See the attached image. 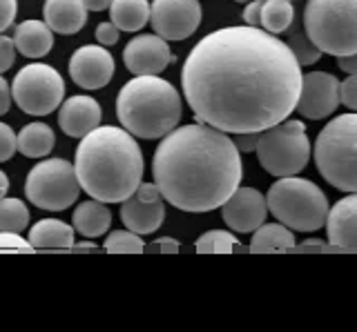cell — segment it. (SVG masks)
<instances>
[{"label":"cell","mask_w":357,"mask_h":332,"mask_svg":"<svg viewBox=\"0 0 357 332\" xmlns=\"http://www.w3.org/2000/svg\"><path fill=\"white\" fill-rule=\"evenodd\" d=\"M301 65L288 42L261 27H223L201 38L181 70L199 123L228 134L264 132L297 107Z\"/></svg>","instance_id":"6da1fadb"},{"label":"cell","mask_w":357,"mask_h":332,"mask_svg":"<svg viewBox=\"0 0 357 332\" xmlns=\"http://www.w3.org/2000/svg\"><path fill=\"white\" fill-rule=\"evenodd\" d=\"M154 183L163 198L183 212H212L237 190L241 152L228 132L206 123L174 127L152 159Z\"/></svg>","instance_id":"7a4b0ae2"},{"label":"cell","mask_w":357,"mask_h":332,"mask_svg":"<svg viewBox=\"0 0 357 332\" xmlns=\"http://www.w3.org/2000/svg\"><path fill=\"white\" fill-rule=\"evenodd\" d=\"M83 192L103 203H123L143 179V152L126 127L103 125L81 139L74 159Z\"/></svg>","instance_id":"3957f363"},{"label":"cell","mask_w":357,"mask_h":332,"mask_svg":"<svg viewBox=\"0 0 357 332\" xmlns=\"http://www.w3.org/2000/svg\"><path fill=\"white\" fill-rule=\"evenodd\" d=\"M116 116L134 136L163 139L181 120V96L159 76H134L116 96Z\"/></svg>","instance_id":"277c9868"},{"label":"cell","mask_w":357,"mask_h":332,"mask_svg":"<svg viewBox=\"0 0 357 332\" xmlns=\"http://www.w3.org/2000/svg\"><path fill=\"white\" fill-rule=\"evenodd\" d=\"M319 174L335 190L357 192V112L335 116L315 141Z\"/></svg>","instance_id":"5b68a950"},{"label":"cell","mask_w":357,"mask_h":332,"mask_svg":"<svg viewBox=\"0 0 357 332\" xmlns=\"http://www.w3.org/2000/svg\"><path fill=\"white\" fill-rule=\"evenodd\" d=\"M268 210L279 223L297 232H317L326 226L331 212L328 198L308 179L284 176L268 190Z\"/></svg>","instance_id":"8992f818"},{"label":"cell","mask_w":357,"mask_h":332,"mask_svg":"<svg viewBox=\"0 0 357 332\" xmlns=\"http://www.w3.org/2000/svg\"><path fill=\"white\" fill-rule=\"evenodd\" d=\"M304 29L324 54H357V0H308Z\"/></svg>","instance_id":"52a82bcc"},{"label":"cell","mask_w":357,"mask_h":332,"mask_svg":"<svg viewBox=\"0 0 357 332\" xmlns=\"http://www.w3.org/2000/svg\"><path fill=\"white\" fill-rule=\"evenodd\" d=\"M310 152V141L301 120H282L264 129L257 143V159L261 168L277 179L299 174L308 165Z\"/></svg>","instance_id":"ba28073f"},{"label":"cell","mask_w":357,"mask_h":332,"mask_svg":"<svg viewBox=\"0 0 357 332\" xmlns=\"http://www.w3.org/2000/svg\"><path fill=\"white\" fill-rule=\"evenodd\" d=\"M81 181L76 168L65 159H45L31 168L25 181V194L33 203L47 212H63L76 203L81 194Z\"/></svg>","instance_id":"9c48e42d"},{"label":"cell","mask_w":357,"mask_h":332,"mask_svg":"<svg viewBox=\"0 0 357 332\" xmlns=\"http://www.w3.org/2000/svg\"><path fill=\"white\" fill-rule=\"evenodd\" d=\"M14 103L29 116H47L56 107H61L65 98L63 76L52 65L29 63L11 83Z\"/></svg>","instance_id":"30bf717a"},{"label":"cell","mask_w":357,"mask_h":332,"mask_svg":"<svg viewBox=\"0 0 357 332\" xmlns=\"http://www.w3.org/2000/svg\"><path fill=\"white\" fill-rule=\"evenodd\" d=\"M199 0H154L152 3V27L165 40H185L201 25Z\"/></svg>","instance_id":"8fae6325"},{"label":"cell","mask_w":357,"mask_h":332,"mask_svg":"<svg viewBox=\"0 0 357 332\" xmlns=\"http://www.w3.org/2000/svg\"><path fill=\"white\" fill-rule=\"evenodd\" d=\"M163 219V194L156 183H141L137 192L128 196L121 205V221L137 235H152L161 228Z\"/></svg>","instance_id":"7c38bea8"},{"label":"cell","mask_w":357,"mask_h":332,"mask_svg":"<svg viewBox=\"0 0 357 332\" xmlns=\"http://www.w3.org/2000/svg\"><path fill=\"white\" fill-rule=\"evenodd\" d=\"M342 83L328 72H310L301 81V94L297 101L299 116H306L310 120H319L331 116L337 105L342 103L340 98Z\"/></svg>","instance_id":"4fadbf2b"},{"label":"cell","mask_w":357,"mask_h":332,"mask_svg":"<svg viewBox=\"0 0 357 332\" xmlns=\"http://www.w3.org/2000/svg\"><path fill=\"white\" fill-rule=\"evenodd\" d=\"M266 214L268 201L255 187H237L228 201L221 205L223 223L239 235H248V232H255L259 226H264Z\"/></svg>","instance_id":"5bb4252c"},{"label":"cell","mask_w":357,"mask_h":332,"mask_svg":"<svg viewBox=\"0 0 357 332\" xmlns=\"http://www.w3.org/2000/svg\"><path fill=\"white\" fill-rule=\"evenodd\" d=\"M172 61L167 40L159 34H141L123 49V63L134 76H159Z\"/></svg>","instance_id":"9a60e30c"},{"label":"cell","mask_w":357,"mask_h":332,"mask_svg":"<svg viewBox=\"0 0 357 332\" xmlns=\"http://www.w3.org/2000/svg\"><path fill=\"white\" fill-rule=\"evenodd\" d=\"M70 76L83 90H100L114 76V58L103 45H83L72 54Z\"/></svg>","instance_id":"2e32d148"},{"label":"cell","mask_w":357,"mask_h":332,"mask_svg":"<svg viewBox=\"0 0 357 332\" xmlns=\"http://www.w3.org/2000/svg\"><path fill=\"white\" fill-rule=\"evenodd\" d=\"M328 243L335 250L357 252V192L340 198L326 219Z\"/></svg>","instance_id":"e0dca14e"},{"label":"cell","mask_w":357,"mask_h":332,"mask_svg":"<svg viewBox=\"0 0 357 332\" xmlns=\"http://www.w3.org/2000/svg\"><path fill=\"white\" fill-rule=\"evenodd\" d=\"M100 105L92 96H72L61 105L59 125L70 139H83L100 125Z\"/></svg>","instance_id":"ac0fdd59"},{"label":"cell","mask_w":357,"mask_h":332,"mask_svg":"<svg viewBox=\"0 0 357 332\" xmlns=\"http://www.w3.org/2000/svg\"><path fill=\"white\" fill-rule=\"evenodd\" d=\"M87 12L83 0H45L43 7L45 23L63 36L78 34L87 23Z\"/></svg>","instance_id":"d6986e66"},{"label":"cell","mask_w":357,"mask_h":332,"mask_svg":"<svg viewBox=\"0 0 357 332\" xmlns=\"http://www.w3.org/2000/svg\"><path fill=\"white\" fill-rule=\"evenodd\" d=\"M16 49L27 58H43L54 47V29L43 20H22L14 34Z\"/></svg>","instance_id":"ffe728a7"},{"label":"cell","mask_w":357,"mask_h":332,"mask_svg":"<svg viewBox=\"0 0 357 332\" xmlns=\"http://www.w3.org/2000/svg\"><path fill=\"white\" fill-rule=\"evenodd\" d=\"M72 223L78 235H83L85 239H98L103 237L112 226V212L107 203L92 198L81 205H76L72 214Z\"/></svg>","instance_id":"44dd1931"},{"label":"cell","mask_w":357,"mask_h":332,"mask_svg":"<svg viewBox=\"0 0 357 332\" xmlns=\"http://www.w3.org/2000/svg\"><path fill=\"white\" fill-rule=\"evenodd\" d=\"M33 250H70L74 248V228L59 219H43L29 230Z\"/></svg>","instance_id":"7402d4cb"},{"label":"cell","mask_w":357,"mask_h":332,"mask_svg":"<svg viewBox=\"0 0 357 332\" xmlns=\"http://www.w3.org/2000/svg\"><path fill=\"white\" fill-rule=\"evenodd\" d=\"M152 5L148 0H114L109 7V20L121 31H139L148 25Z\"/></svg>","instance_id":"603a6c76"},{"label":"cell","mask_w":357,"mask_h":332,"mask_svg":"<svg viewBox=\"0 0 357 332\" xmlns=\"http://www.w3.org/2000/svg\"><path fill=\"white\" fill-rule=\"evenodd\" d=\"M54 145V129L47 123H29L18 132V152L27 159H45Z\"/></svg>","instance_id":"cb8c5ba5"},{"label":"cell","mask_w":357,"mask_h":332,"mask_svg":"<svg viewBox=\"0 0 357 332\" xmlns=\"http://www.w3.org/2000/svg\"><path fill=\"white\" fill-rule=\"evenodd\" d=\"M295 235L284 223H264L255 230L250 241L252 252H277V250H293Z\"/></svg>","instance_id":"d4e9b609"},{"label":"cell","mask_w":357,"mask_h":332,"mask_svg":"<svg viewBox=\"0 0 357 332\" xmlns=\"http://www.w3.org/2000/svg\"><path fill=\"white\" fill-rule=\"evenodd\" d=\"M295 20L293 0H266L261 9V29L271 34H284Z\"/></svg>","instance_id":"484cf974"},{"label":"cell","mask_w":357,"mask_h":332,"mask_svg":"<svg viewBox=\"0 0 357 332\" xmlns=\"http://www.w3.org/2000/svg\"><path fill=\"white\" fill-rule=\"evenodd\" d=\"M29 226V210L20 198H0V232H20Z\"/></svg>","instance_id":"4316f807"},{"label":"cell","mask_w":357,"mask_h":332,"mask_svg":"<svg viewBox=\"0 0 357 332\" xmlns=\"http://www.w3.org/2000/svg\"><path fill=\"white\" fill-rule=\"evenodd\" d=\"M197 250L206 254H230L239 248V241L234 235L226 230H210L206 235H201L197 241Z\"/></svg>","instance_id":"83f0119b"},{"label":"cell","mask_w":357,"mask_h":332,"mask_svg":"<svg viewBox=\"0 0 357 332\" xmlns=\"http://www.w3.org/2000/svg\"><path fill=\"white\" fill-rule=\"evenodd\" d=\"M288 45L290 49H293V54L297 56L299 65H312V63H317L319 56H321V49L308 38L306 34V29L304 27H297L290 31V36H288Z\"/></svg>","instance_id":"f1b7e54d"},{"label":"cell","mask_w":357,"mask_h":332,"mask_svg":"<svg viewBox=\"0 0 357 332\" xmlns=\"http://www.w3.org/2000/svg\"><path fill=\"white\" fill-rule=\"evenodd\" d=\"M105 250L116 252V254H139L145 250V243L141 235L132 230H114L105 239Z\"/></svg>","instance_id":"f546056e"},{"label":"cell","mask_w":357,"mask_h":332,"mask_svg":"<svg viewBox=\"0 0 357 332\" xmlns=\"http://www.w3.org/2000/svg\"><path fill=\"white\" fill-rule=\"evenodd\" d=\"M18 152V134L7 123H0V163L9 161Z\"/></svg>","instance_id":"4dcf8cb0"},{"label":"cell","mask_w":357,"mask_h":332,"mask_svg":"<svg viewBox=\"0 0 357 332\" xmlns=\"http://www.w3.org/2000/svg\"><path fill=\"white\" fill-rule=\"evenodd\" d=\"M33 246L18 232H0V252H31Z\"/></svg>","instance_id":"1f68e13d"},{"label":"cell","mask_w":357,"mask_h":332,"mask_svg":"<svg viewBox=\"0 0 357 332\" xmlns=\"http://www.w3.org/2000/svg\"><path fill=\"white\" fill-rule=\"evenodd\" d=\"M16 42L5 34H0V74H5L16 58Z\"/></svg>","instance_id":"d6a6232c"},{"label":"cell","mask_w":357,"mask_h":332,"mask_svg":"<svg viewBox=\"0 0 357 332\" xmlns=\"http://www.w3.org/2000/svg\"><path fill=\"white\" fill-rule=\"evenodd\" d=\"M340 98L342 103L357 112V74H349V79H346L340 87Z\"/></svg>","instance_id":"836d02e7"},{"label":"cell","mask_w":357,"mask_h":332,"mask_svg":"<svg viewBox=\"0 0 357 332\" xmlns=\"http://www.w3.org/2000/svg\"><path fill=\"white\" fill-rule=\"evenodd\" d=\"M119 36H121V29L112 23H100L96 27V40H98V45H103V47H112V45H116L119 42Z\"/></svg>","instance_id":"e575fe53"},{"label":"cell","mask_w":357,"mask_h":332,"mask_svg":"<svg viewBox=\"0 0 357 332\" xmlns=\"http://www.w3.org/2000/svg\"><path fill=\"white\" fill-rule=\"evenodd\" d=\"M18 12V0H0V34L14 25V18Z\"/></svg>","instance_id":"d590c367"},{"label":"cell","mask_w":357,"mask_h":332,"mask_svg":"<svg viewBox=\"0 0 357 332\" xmlns=\"http://www.w3.org/2000/svg\"><path fill=\"white\" fill-rule=\"evenodd\" d=\"M266 0H250L243 9V23L250 27H261V9Z\"/></svg>","instance_id":"8d00e7d4"},{"label":"cell","mask_w":357,"mask_h":332,"mask_svg":"<svg viewBox=\"0 0 357 332\" xmlns=\"http://www.w3.org/2000/svg\"><path fill=\"white\" fill-rule=\"evenodd\" d=\"M259 134L261 132H239L234 143L241 154H248V152H257V143H259Z\"/></svg>","instance_id":"74e56055"},{"label":"cell","mask_w":357,"mask_h":332,"mask_svg":"<svg viewBox=\"0 0 357 332\" xmlns=\"http://www.w3.org/2000/svg\"><path fill=\"white\" fill-rule=\"evenodd\" d=\"M148 250L150 252H167V254H174V252H178V241H174L172 237H161V239H156L154 243H150Z\"/></svg>","instance_id":"f35d334b"},{"label":"cell","mask_w":357,"mask_h":332,"mask_svg":"<svg viewBox=\"0 0 357 332\" xmlns=\"http://www.w3.org/2000/svg\"><path fill=\"white\" fill-rule=\"evenodd\" d=\"M11 101H14V96H11V87L3 79V74H0V116L9 112Z\"/></svg>","instance_id":"ab89813d"},{"label":"cell","mask_w":357,"mask_h":332,"mask_svg":"<svg viewBox=\"0 0 357 332\" xmlns=\"http://www.w3.org/2000/svg\"><path fill=\"white\" fill-rule=\"evenodd\" d=\"M331 248H333L331 243L326 246V243L319 241V239H310V241H304V243H301V246H299L297 250H299V252H326V250H331Z\"/></svg>","instance_id":"60d3db41"},{"label":"cell","mask_w":357,"mask_h":332,"mask_svg":"<svg viewBox=\"0 0 357 332\" xmlns=\"http://www.w3.org/2000/svg\"><path fill=\"white\" fill-rule=\"evenodd\" d=\"M340 70L346 74H357V54H349V56H337Z\"/></svg>","instance_id":"b9f144b4"},{"label":"cell","mask_w":357,"mask_h":332,"mask_svg":"<svg viewBox=\"0 0 357 332\" xmlns=\"http://www.w3.org/2000/svg\"><path fill=\"white\" fill-rule=\"evenodd\" d=\"M85 7L89 9V12H105V9L112 7V3L114 0H83Z\"/></svg>","instance_id":"7bdbcfd3"},{"label":"cell","mask_w":357,"mask_h":332,"mask_svg":"<svg viewBox=\"0 0 357 332\" xmlns=\"http://www.w3.org/2000/svg\"><path fill=\"white\" fill-rule=\"evenodd\" d=\"M7 192H9V176L0 170V198H5Z\"/></svg>","instance_id":"ee69618b"},{"label":"cell","mask_w":357,"mask_h":332,"mask_svg":"<svg viewBox=\"0 0 357 332\" xmlns=\"http://www.w3.org/2000/svg\"><path fill=\"white\" fill-rule=\"evenodd\" d=\"M72 250H96V246H94V243H74V248Z\"/></svg>","instance_id":"f6af8a7d"},{"label":"cell","mask_w":357,"mask_h":332,"mask_svg":"<svg viewBox=\"0 0 357 332\" xmlns=\"http://www.w3.org/2000/svg\"><path fill=\"white\" fill-rule=\"evenodd\" d=\"M234 3H245V5H248V3H250V0H234Z\"/></svg>","instance_id":"bcb514c9"}]
</instances>
